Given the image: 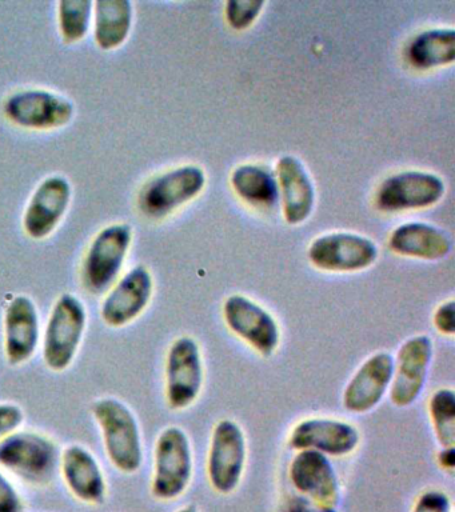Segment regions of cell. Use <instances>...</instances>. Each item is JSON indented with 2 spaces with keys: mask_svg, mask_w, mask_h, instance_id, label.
<instances>
[{
  "mask_svg": "<svg viewBox=\"0 0 455 512\" xmlns=\"http://www.w3.org/2000/svg\"><path fill=\"white\" fill-rule=\"evenodd\" d=\"M101 428L107 458L123 474H135L143 464L141 428L127 404L115 398H102L91 406Z\"/></svg>",
  "mask_w": 455,
  "mask_h": 512,
  "instance_id": "cell-1",
  "label": "cell"
},
{
  "mask_svg": "<svg viewBox=\"0 0 455 512\" xmlns=\"http://www.w3.org/2000/svg\"><path fill=\"white\" fill-rule=\"evenodd\" d=\"M87 327L82 300L63 294L55 302L43 334V360L49 370L63 372L73 364Z\"/></svg>",
  "mask_w": 455,
  "mask_h": 512,
  "instance_id": "cell-2",
  "label": "cell"
},
{
  "mask_svg": "<svg viewBox=\"0 0 455 512\" xmlns=\"http://www.w3.org/2000/svg\"><path fill=\"white\" fill-rule=\"evenodd\" d=\"M193 467L189 436L181 427H166L155 442L151 494L162 502L178 499L189 487Z\"/></svg>",
  "mask_w": 455,
  "mask_h": 512,
  "instance_id": "cell-3",
  "label": "cell"
},
{
  "mask_svg": "<svg viewBox=\"0 0 455 512\" xmlns=\"http://www.w3.org/2000/svg\"><path fill=\"white\" fill-rule=\"evenodd\" d=\"M61 463L57 443L38 432L15 431L0 440V467L25 482L43 486Z\"/></svg>",
  "mask_w": 455,
  "mask_h": 512,
  "instance_id": "cell-4",
  "label": "cell"
},
{
  "mask_svg": "<svg viewBox=\"0 0 455 512\" xmlns=\"http://www.w3.org/2000/svg\"><path fill=\"white\" fill-rule=\"evenodd\" d=\"M133 243V228L115 223L99 231L82 263V284L93 295L105 294L117 282Z\"/></svg>",
  "mask_w": 455,
  "mask_h": 512,
  "instance_id": "cell-5",
  "label": "cell"
},
{
  "mask_svg": "<svg viewBox=\"0 0 455 512\" xmlns=\"http://www.w3.org/2000/svg\"><path fill=\"white\" fill-rule=\"evenodd\" d=\"M206 186L201 167L182 166L155 176L141 188L138 208L146 218H166L178 208L197 198Z\"/></svg>",
  "mask_w": 455,
  "mask_h": 512,
  "instance_id": "cell-6",
  "label": "cell"
},
{
  "mask_svg": "<svg viewBox=\"0 0 455 512\" xmlns=\"http://www.w3.org/2000/svg\"><path fill=\"white\" fill-rule=\"evenodd\" d=\"M203 360L201 347L191 336L175 339L167 351L165 367V395L167 406L174 411L193 406L203 387Z\"/></svg>",
  "mask_w": 455,
  "mask_h": 512,
  "instance_id": "cell-7",
  "label": "cell"
},
{
  "mask_svg": "<svg viewBox=\"0 0 455 512\" xmlns=\"http://www.w3.org/2000/svg\"><path fill=\"white\" fill-rule=\"evenodd\" d=\"M9 122L26 130L50 131L67 126L75 114L74 103L57 92L29 88L15 92L3 104Z\"/></svg>",
  "mask_w": 455,
  "mask_h": 512,
  "instance_id": "cell-8",
  "label": "cell"
},
{
  "mask_svg": "<svg viewBox=\"0 0 455 512\" xmlns=\"http://www.w3.org/2000/svg\"><path fill=\"white\" fill-rule=\"evenodd\" d=\"M246 436L242 427L231 419L215 424L207 455V476L211 487L222 495L237 490L245 472Z\"/></svg>",
  "mask_w": 455,
  "mask_h": 512,
  "instance_id": "cell-9",
  "label": "cell"
},
{
  "mask_svg": "<svg viewBox=\"0 0 455 512\" xmlns=\"http://www.w3.org/2000/svg\"><path fill=\"white\" fill-rule=\"evenodd\" d=\"M227 328L263 358L277 352L281 344V327L277 319L253 299L231 295L222 308Z\"/></svg>",
  "mask_w": 455,
  "mask_h": 512,
  "instance_id": "cell-10",
  "label": "cell"
},
{
  "mask_svg": "<svg viewBox=\"0 0 455 512\" xmlns=\"http://www.w3.org/2000/svg\"><path fill=\"white\" fill-rule=\"evenodd\" d=\"M377 244L353 232H333L314 239L307 256L310 263L325 272H359L377 262Z\"/></svg>",
  "mask_w": 455,
  "mask_h": 512,
  "instance_id": "cell-11",
  "label": "cell"
},
{
  "mask_svg": "<svg viewBox=\"0 0 455 512\" xmlns=\"http://www.w3.org/2000/svg\"><path fill=\"white\" fill-rule=\"evenodd\" d=\"M433 356V340L425 334L411 336L398 348L389 390L395 407L406 408L417 402L425 390Z\"/></svg>",
  "mask_w": 455,
  "mask_h": 512,
  "instance_id": "cell-12",
  "label": "cell"
},
{
  "mask_svg": "<svg viewBox=\"0 0 455 512\" xmlns=\"http://www.w3.org/2000/svg\"><path fill=\"white\" fill-rule=\"evenodd\" d=\"M445 190V183L438 175L407 170L391 175L379 184L375 204L385 212L421 210L438 203Z\"/></svg>",
  "mask_w": 455,
  "mask_h": 512,
  "instance_id": "cell-13",
  "label": "cell"
},
{
  "mask_svg": "<svg viewBox=\"0 0 455 512\" xmlns=\"http://www.w3.org/2000/svg\"><path fill=\"white\" fill-rule=\"evenodd\" d=\"M154 279L149 268L138 264L111 287L101 306L106 326L122 328L135 322L153 298Z\"/></svg>",
  "mask_w": 455,
  "mask_h": 512,
  "instance_id": "cell-14",
  "label": "cell"
},
{
  "mask_svg": "<svg viewBox=\"0 0 455 512\" xmlns=\"http://www.w3.org/2000/svg\"><path fill=\"white\" fill-rule=\"evenodd\" d=\"M73 188L69 179L51 175L42 180L31 195L23 215V230L34 240L49 238L69 210Z\"/></svg>",
  "mask_w": 455,
  "mask_h": 512,
  "instance_id": "cell-15",
  "label": "cell"
},
{
  "mask_svg": "<svg viewBox=\"0 0 455 512\" xmlns=\"http://www.w3.org/2000/svg\"><path fill=\"white\" fill-rule=\"evenodd\" d=\"M359 443L361 434L354 424L333 418L302 420L289 436V446L295 451H317L335 458L353 454Z\"/></svg>",
  "mask_w": 455,
  "mask_h": 512,
  "instance_id": "cell-16",
  "label": "cell"
},
{
  "mask_svg": "<svg viewBox=\"0 0 455 512\" xmlns=\"http://www.w3.org/2000/svg\"><path fill=\"white\" fill-rule=\"evenodd\" d=\"M394 356L378 351L369 356L351 376L342 404L351 414H367L382 402L393 380Z\"/></svg>",
  "mask_w": 455,
  "mask_h": 512,
  "instance_id": "cell-17",
  "label": "cell"
},
{
  "mask_svg": "<svg viewBox=\"0 0 455 512\" xmlns=\"http://www.w3.org/2000/svg\"><path fill=\"white\" fill-rule=\"evenodd\" d=\"M41 342V322L33 299L14 296L7 304L3 318V350L11 366L29 362Z\"/></svg>",
  "mask_w": 455,
  "mask_h": 512,
  "instance_id": "cell-18",
  "label": "cell"
},
{
  "mask_svg": "<svg viewBox=\"0 0 455 512\" xmlns=\"http://www.w3.org/2000/svg\"><path fill=\"white\" fill-rule=\"evenodd\" d=\"M289 476L295 490L314 502L335 507L339 500V479L329 456L303 450L291 460Z\"/></svg>",
  "mask_w": 455,
  "mask_h": 512,
  "instance_id": "cell-19",
  "label": "cell"
},
{
  "mask_svg": "<svg viewBox=\"0 0 455 512\" xmlns=\"http://www.w3.org/2000/svg\"><path fill=\"white\" fill-rule=\"evenodd\" d=\"M66 487L79 502L97 506L105 502L107 483L97 458L86 447L71 444L61 455Z\"/></svg>",
  "mask_w": 455,
  "mask_h": 512,
  "instance_id": "cell-20",
  "label": "cell"
},
{
  "mask_svg": "<svg viewBox=\"0 0 455 512\" xmlns=\"http://www.w3.org/2000/svg\"><path fill=\"white\" fill-rule=\"evenodd\" d=\"M277 176L286 222H305L313 212L315 204V188L306 167L295 156L285 155L278 160Z\"/></svg>",
  "mask_w": 455,
  "mask_h": 512,
  "instance_id": "cell-21",
  "label": "cell"
},
{
  "mask_svg": "<svg viewBox=\"0 0 455 512\" xmlns=\"http://www.w3.org/2000/svg\"><path fill=\"white\" fill-rule=\"evenodd\" d=\"M389 247L394 254L406 258L441 260L453 250V240L429 223L409 222L391 232Z\"/></svg>",
  "mask_w": 455,
  "mask_h": 512,
  "instance_id": "cell-22",
  "label": "cell"
},
{
  "mask_svg": "<svg viewBox=\"0 0 455 512\" xmlns=\"http://www.w3.org/2000/svg\"><path fill=\"white\" fill-rule=\"evenodd\" d=\"M134 7L129 0L94 2V39L103 51H114L129 39L133 27Z\"/></svg>",
  "mask_w": 455,
  "mask_h": 512,
  "instance_id": "cell-23",
  "label": "cell"
},
{
  "mask_svg": "<svg viewBox=\"0 0 455 512\" xmlns=\"http://www.w3.org/2000/svg\"><path fill=\"white\" fill-rule=\"evenodd\" d=\"M406 56L411 66L422 71L453 63L455 31L453 28H431L419 32L407 46Z\"/></svg>",
  "mask_w": 455,
  "mask_h": 512,
  "instance_id": "cell-24",
  "label": "cell"
},
{
  "mask_svg": "<svg viewBox=\"0 0 455 512\" xmlns=\"http://www.w3.org/2000/svg\"><path fill=\"white\" fill-rule=\"evenodd\" d=\"M235 194L254 207L270 208L279 200L277 179L270 171L255 164H243L231 175Z\"/></svg>",
  "mask_w": 455,
  "mask_h": 512,
  "instance_id": "cell-25",
  "label": "cell"
},
{
  "mask_svg": "<svg viewBox=\"0 0 455 512\" xmlns=\"http://www.w3.org/2000/svg\"><path fill=\"white\" fill-rule=\"evenodd\" d=\"M94 2L91 0H62L58 4L59 34L66 44L82 42L93 22Z\"/></svg>",
  "mask_w": 455,
  "mask_h": 512,
  "instance_id": "cell-26",
  "label": "cell"
},
{
  "mask_svg": "<svg viewBox=\"0 0 455 512\" xmlns=\"http://www.w3.org/2000/svg\"><path fill=\"white\" fill-rule=\"evenodd\" d=\"M429 416L442 448L455 447V392L451 388H439L430 396Z\"/></svg>",
  "mask_w": 455,
  "mask_h": 512,
  "instance_id": "cell-27",
  "label": "cell"
},
{
  "mask_svg": "<svg viewBox=\"0 0 455 512\" xmlns=\"http://www.w3.org/2000/svg\"><path fill=\"white\" fill-rule=\"evenodd\" d=\"M263 7L262 0H230L225 10L227 23L234 30H246L261 15Z\"/></svg>",
  "mask_w": 455,
  "mask_h": 512,
  "instance_id": "cell-28",
  "label": "cell"
},
{
  "mask_svg": "<svg viewBox=\"0 0 455 512\" xmlns=\"http://www.w3.org/2000/svg\"><path fill=\"white\" fill-rule=\"evenodd\" d=\"M411 512H451V500L442 490H427L419 496Z\"/></svg>",
  "mask_w": 455,
  "mask_h": 512,
  "instance_id": "cell-29",
  "label": "cell"
},
{
  "mask_svg": "<svg viewBox=\"0 0 455 512\" xmlns=\"http://www.w3.org/2000/svg\"><path fill=\"white\" fill-rule=\"evenodd\" d=\"M25 422V412L18 404L0 403V440L14 434Z\"/></svg>",
  "mask_w": 455,
  "mask_h": 512,
  "instance_id": "cell-30",
  "label": "cell"
},
{
  "mask_svg": "<svg viewBox=\"0 0 455 512\" xmlns=\"http://www.w3.org/2000/svg\"><path fill=\"white\" fill-rule=\"evenodd\" d=\"M433 324L438 334L453 338L455 335V303L453 299L439 304L434 311Z\"/></svg>",
  "mask_w": 455,
  "mask_h": 512,
  "instance_id": "cell-31",
  "label": "cell"
},
{
  "mask_svg": "<svg viewBox=\"0 0 455 512\" xmlns=\"http://www.w3.org/2000/svg\"><path fill=\"white\" fill-rule=\"evenodd\" d=\"M25 503L14 484L0 472V512H23Z\"/></svg>",
  "mask_w": 455,
  "mask_h": 512,
  "instance_id": "cell-32",
  "label": "cell"
},
{
  "mask_svg": "<svg viewBox=\"0 0 455 512\" xmlns=\"http://www.w3.org/2000/svg\"><path fill=\"white\" fill-rule=\"evenodd\" d=\"M286 512H338L335 507L325 506V504L314 502L305 498V496H294L287 503Z\"/></svg>",
  "mask_w": 455,
  "mask_h": 512,
  "instance_id": "cell-33",
  "label": "cell"
},
{
  "mask_svg": "<svg viewBox=\"0 0 455 512\" xmlns=\"http://www.w3.org/2000/svg\"><path fill=\"white\" fill-rule=\"evenodd\" d=\"M437 462L443 471L453 474L455 468V448L443 447L437 454Z\"/></svg>",
  "mask_w": 455,
  "mask_h": 512,
  "instance_id": "cell-34",
  "label": "cell"
},
{
  "mask_svg": "<svg viewBox=\"0 0 455 512\" xmlns=\"http://www.w3.org/2000/svg\"><path fill=\"white\" fill-rule=\"evenodd\" d=\"M177 512H198V510L193 506H186L181 508V510H178Z\"/></svg>",
  "mask_w": 455,
  "mask_h": 512,
  "instance_id": "cell-35",
  "label": "cell"
}]
</instances>
